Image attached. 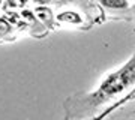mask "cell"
Returning <instances> with one entry per match:
<instances>
[{
    "label": "cell",
    "mask_w": 135,
    "mask_h": 120,
    "mask_svg": "<svg viewBox=\"0 0 135 120\" xmlns=\"http://www.w3.org/2000/svg\"><path fill=\"white\" fill-rule=\"evenodd\" d=\"M132 86H135V53L117 69L107 74L95 90L80 98V101L74 99L72 107L69 108L72 111L71 116L78 117L90 113L93 114L102 105L105 107L108 102H116L125 96L126 92H131L129 89Z\"/></svg>",
    "instance_id": "1"
},
{
    "label": "cell",
    "mask_w": 135,
    "mask_h": 120,
    "mask_svg": "<svg viewBox=\"0 0 135 120\" xmlns=\"http://www.w3.org/2000/svg\"><path fill=\"white\" fill-rule=\"evenodd\" d=\"M35 14H36V17H38L41 21H44V23H47V21H51V20H54L53 11L48 9V8H47V5H39L38 8L35 9Z\"/></svg>",
    "instance_id": "4"
},
{
    "label": "cell",
    "mask_w": 135,
    "mask_h": 120,
    "mask_svg": "<svg viewBox=\"0 0 135 120\" xmlns=\"http://www.w3.org/2000/svg\"><path fill=\"white\" fill-rule=\"evenodd\" d=\"M56 20L62 24H71V26H80L84 23L81 14L77 11H62L56 15Z\"/></svg>",
    "instance_id": "2"
},
{
    "label": "cell",
    "mask_w": 135,
    "mask_h": 120,
    "mask_svg": "<svg viewBox=\"0 0 135 120\" xmlns=\"http://www.w3.org/2000/svg\"><path fill=\"white\" fill-rule=\"evenodd\" d=\"M65 2H69V3H77L78 0H65Z\"/></svg>",
    "instance_id": "6"
},
{
    "label": "cell",
    "mask_w": 135,
    "mask_h": 120,
    "mask_svg": "<svg viewBox=\"0 0 135 120\" xmlns=\"http://www.w3.org/2000/svg\"><path fill=\"white\" fill-rule=\"evenodd\" d=\"M99 2L105 9L110 11H123L129 6L128 0H99Z\"/></svg>",
    "instance_id": "3"
},
{
    "label": "cell",
    "mask_w": 135,
    "mask_h": 120,
    "mask_svg": "<svg viewBox=\"0 0 135 120\" xmlns=\"http://www.w3.org/2000/svg\"><path fill=\"white\" fill-rule=\"evenodd\" d=\"M32 2L38 3V5H48V3H51V2H53V0H32Z\"/></svg>",
    "instance_id": "5"
}]
</instances>
